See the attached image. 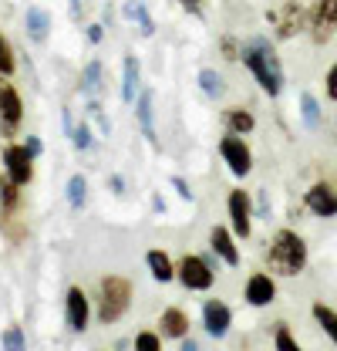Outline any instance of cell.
<instances>
[{"instance_id":"1","label":"cell","mask_w":337,"mask_h":351,"mask_svg":"<svg viewBox=\"0 0 337 351\" xmlns=\"http://www.w3.org/2000/svg\"><path fill=\"white\" fill-rule=\"evenodd\" d=\"M240 61L250 68V75L256 78V85H260L263 95L277 98V95L284 91V68H280V58H277V51H273L270 38H263V34L250 38V41L243 44Z\"/></svg>"},{"instance_id":"2","label":"cell","mask_w":337,"mask_h":351,"mask_svg":"<svg viewBox=\"0 0 337 351\" xmlns=\"http://www.w3.org/2000/svg\"><path fill=\"white\" fill-rule=\"evenodd\" d=\"M307 240L297 233V230H277L270 247H266V267L273 277H300L307 270Z\"/></svg>"},{"instance_id":"3","label":"cell","mask_w":337,"mask_h":351,"mask_svg":"<svg viewBox=\"0 0 337 351\" xmlns=\"http://www.w3.org/2000/svg\"><path fill=\"white\" fill-rule=\"evenodd\" d=\"M132 307V280L122 274H105L98 280V321L115 324L122 321Z\"/></svg>"},{"instance_id":"4","label":"cell","mask_w":337,"mask_h":351,"mask_svg":"<svg viewBox=\"0 0 337 351\" xmlns=\"http://www.w3.org/2000/svg\"><path fill=\"white\" fill-rule=\"evenodd\" d=\"M266 24L273 27L277 38L287 41V38H297L310 27V10H303L297 0H280L277 7L266 10Z\"/></svg>"},{"instance_id":"5","label":"cell","mask_w":337,"mask_h":351,"mask_svg":"<svg viewBox=\"0 0 337 351\" xmlns=\"http://www.w3.org/2000/svg\"><path fill=\"white\" fill-rule=\"evenodd\" d=\"M175 280L186 287V291H210L216 284V270L206 257L199 254H186L182 261L175 263Z\"/></svg>"},{"instance_id":"6","label":"cell","mask_w":337,"mask_h":351,"mask_svg":"<svg viewBox=\"0 0 337 351\" xmlns=\"http://www.w3.org/2000/svg\"><path fill=\"white\" fill-rule=\"evenodd\" d=\"M219 156H223L226 169L236 176V179H247L253 173V152L243 135H223L219 138Z\"/></svg>"},{"instance_id":"7","label":"cell","mask_w":337,"mask_h":351,"mask_svg":"<svg viewBox=\"0 0 337 351\" xmlns=\"http://www.w3.org/2000/svg\"><path fill=\"white\" fill-rule=\"evenodd\" d=\"M226 213H229V230L236 233V240H247L253 233V217H256L250 193H247V189H229V196H226Z\"/></svg>"},{"instance_id":"8","label":"cell","mask_w":337,"mask_h":351,"mask_svg":"<svg viewBox=\"0 0 337 351\" xmlns=\"http://www.w3.org/2000/svg\"><path fill=\"white\" fill-rule=\"evenodd\" d=\"M303 206H307L314 217H324V219L337 217V182H331V179L310 182L307 193H303Z\"/></svg>"},{"instance_id":"9","label":"cell","mask_w":337,"mask_h":351,"mask_svg":"<svg viewBox=\"0 0 337 351\" xmlns=\"http://www.w3.org/2000/svg\"><path fill=\"white\" fill-rule=\"evenodd\" d=\"M3 169L17 186H31L34 179V156L24 149V142H7L3 145Z\"/></svg>"},{"instance_id":"10","label":"cell","mask_w":337,"mask_h":351,"mask_svg":"<svg viewBox=\"0 0 337 351\" xmlns=\"http://www.w3.org/2000/svg\"><path fill=\"white\" fill-rule=\"evenodd\" d=\"M64 321L75 335H84L88 331V321H91V298L84 294V287L71 284L68 294H64Z\"/></svg>"},{"instance_id":"11","label":"cell","mask_w":337,"mask_h":351,"mask_svg":"<svg viewBox=\"0 0 337 351\" xmlns=\"http://www.w3.org/2000/svg\"><path fill=\"white\" fill-rule=\"evenodd\" d=\"M310 38L317 44L331 41L337 34V0H314L310 7Z\"/></svg>"},{"instance_id":"12","label":"cell","mask_w":337,"mask_h":351,"mask_svg":"<svg viewBox=\"0 0 337 351\" xmlns=\"http://www.w3.org/2000/svg\"><path fill=\"white\" fill-rule=\"evenodd\" d=\"M21 119H24V101H21V91L10 85H0V135L3 138H10L17 125H21Z\"/></svg>"},{"instance_id":"13","label":"cell","mask_w":337,"mask_h":351,"mask_svg":"<svg viewBox=\"0 0 337 351\" xmlns=\"http://www.w3.org/2000/svg\"><path fill=\"white\" fill-rule=\"evenodd\" d=\"M243 298H247V304L250 307L273 304V301H277V280H273V274H266V270H253L250 277H247Z\"/></svg>"},{"instance_id":"14","label":"cell","mask_w":337,"mask_h":351,"mask_svg":"<svg viewBox=\"0 0 337 351\" xmlns=\"http://www.w3.org/2000/svg\"><path fill=\"white\" fill-rule=\"evenodd\" d=\"M135 119H138V129L145 135V142L152 149H159V135H155V91L152 88H142L138 98H135Z\"/></svg>"},{"instance_id":"15","label":"cell","mask_w":337,"mask_h":351,"mask_svg":"<svg viewBox=\"0 0 337 351\" xmlns=\"http://www.w3.org/2000/svg\"><path fill=\"white\" fill-rule=\"evenodd\" d=\"M229 324H233L229 304L219 301V298H210V301L203 304V328H206V335H210V338H226V335H229Z\"/></svg>"},{"instance_id":"16","label":"cell","mask_w":337,"mask_h":351,"mask_svg":"<svg viewBox=\"0 0 337 351\" xmlns=\"http://www.w3.org/2000/svg\"><path fill=\"white\" fill-rule=\"evenodd\" d=\"M210 250L226 263V267H240V247H236V233L229 226H212L210 230Z\"/></svg>"},{"instance_id":"17","label":"cell","mask_w":337,"mask_h":351,"mask_svg":"<svg viewBox=\"0 0 337 351\" xmlns=\"http://www.w3.org/2000/svg\"><path fill=\"white\" fill-rule=\"evenodd\" d=\"M219 122H223V132L226 135H250L256 129V119H253L250 108H240V105H229L219 112Z\"/></svg>"},{"instance_id":"18","label":"cell","mask_w":337,"mask_h":351,"mask_svg":"<svg viewBox=\"0 0 337 351\" xmlns=\"http://www.w3.org/2000/svg\"><path fill=\"white\" fill-rule=\"evenodd\" d=\"M24 31H27V38L34 44H44L51 38V14L44 7H38V3H31L24 10Z\"/></svg>"},{"instance_id":"19","label":"cell","mask_w":337,"mask_h":351,"mask_svg":"<svg viewBox=\"0 0 337 351\" xmlns=\"http://www.w3.org/2000/svg\"><path fill=\"white\" fill-rule=\"evenodd\" d=\"M159 331H162V338H175V341L189 338V314L182 307H166L159 314Z\"/></svg>"},{"instance_id":"20","label":"cell","mask_w":337,"mask_h":351,"mask_svg":"<svg viewBox=\"0 0 337 351\" xmlns=\"http://www.w3.org/2000/svg\"><path fill=\"white\" fill-rule=\"evenodd\" d=\"M138 75H142V68H138V58L135 54H125V61H122V101L125 105H135V98H138Z\"/></svg>"},{"instance_id":"21","label":"cell","mask_w":337,"mask_h":351,"mask_svg":"<svg viewBox=\"0 0 337 351\" xmlns=\"http://www.w3.org/2000/svg\"><path fill=\"white\" fill-rule=\"evenodd\" d=\"M122 17H125V21H138V34H142V38H152V34H155V21H152L145 0H125Z\"/></svg>"},{"instance_id":"22","label":"cell","mask_w":337,"mask_h":351,"mask_svg":"<svg viewBox=\"0 0 337 351\" xmlns=\"http://www.w3.org/2000/svg\"><path fill=\"white\" fill-rule=\"evenodd\" d=\"M145 263H149V270H152V277H155L159 284L175 280V263H172V257H168L166 250H149V254H145Z\"/></svg>"},{"instance_id":"23","label":"cell","mask_w":337,"mask_h":351,"mask_svg":"<svg viewBox=\"0 0 337 351\" xmlns=\"http://www.w3.org/2000/svg\"><path fill=\"white\" fill-rule=\"evenodd\" d=\"M310 314H314V321L321 324V331H324V335H327V338L337 345V311H334V307H327L324 301H314Z\"/></svg>"},{"instance_id":"24","label":"cell","mask_w":337,"mask_h":351,"mask_svg":"<svg viewBox=\"0 0 337 351\" xmlns=\"http://www.w3.org/2000/svg\"><path fill=\"white\" fill-rule=\"evenodd\" d=\"M98 91H101V61L91 58V61L84 64V71H82V95L95 98Z\"/></svg>"},{"instance_id":"25","label":"cell","mask_w":337,"mask_h":351,"mask_svg":"<svg viewBox=\"0 0 337 351\" xmlns=\"http://www.w3.org/2000/svg\"><path fill=\"white\" fill-rule=\"evenodd\" d=\"M17 206H21V186L10 176H3L0 179V210L3 213H14Z\"/></svg>"},{"instance_id":"26","label":"cell","mask_w":337,"mask_h":351,"mask_svg":"<svg viewBox=\"0 0 337 351\" xmlns=\"http://www.w3.org/2000/svg\"><path fill=\"white\" fill-rule=\"evenodd\" d=\"M199 88H203L210 98H223V95H226V78H223L216 68H203V71H199Z\"/></svg>"},{"instance_id":"27","label":"cell","mask_w":337,"mask_h":351,"mask_svg":"<svg viewBox=\"0 0 337 351\" xmlns=\"http://www.w3.org/2000/svg\"><path fill=\"white\" fill-rule=\"evenodd\" d=\"M84 196H88V179H84L82 173H75L68 179V206H71V210H82Z\"/></svg>"},{"instance_id":"28","label":"cell","mask_w":337,"mask_h":351,"mask_svg":"<svg viewBox=\"0 0 337 351\" xmlns=\"http://www.w3.org/2000/svg\"><path fill=\"white\" fill-rule=\"evenodd\" d=\"M300 115H303L307 129H317V125H321V105H317V98H314L310 91L300 95Z\"/></svg>"},{"instance_id":"29","label":"cell","mask_w":337,"mask_h":351,"mask_svg":"<svg viewBox=\"0 0 337 351\" xmlns=\"http://www.w3.org/2000/svg\"><path fill=\"white\" fill-rule=\"evenodd\" d=\"M0 348L3 351H27V341H24L21 324H7V328H3V335H0Z\"/></svg>"},{"instance_id":"30","label":"cell","mask_w":337,"mask_h":351,"mask_svg":"<svg viewBox=\"0 0 337 351\" xmlns=\"http://www.w3.org/2000/svg\"><path fill=\"white\" fill-rule=\"evenodd\" d=\"M273 348L277 351H303L287 324H277V331H273Z\"/></svg>"},{"instance_id":"31","label":"cell","mask_w":337,"mask_h":351,"mask_svg":"<svg viewBox=\"0 0 337 351\" xmlns=\"http://www.w3.org/2000/svg\"><path fill=\"white\" fill-rule=\"evenodd\" d=\"M17 71V54H14V47H10V41L0 34V75H14Z\"/></svg>"},{"instance_id":"32","label":"cell","mask_w":337,"mask_h":351,"mask_svg":"<svg viewBox=\"0 0 337 351\" xmlns=\"http://www.w3.org/2000/svg\"><path fill=\"white\" fill-rule=\"evenodd\" d=\"M135 351H162V335H155V331H138V335H135Z\"/></svg>"},{"instance_id":"33","label":"cell","mask_w":337,"mask_h":351,"mask_svg":"<svg viewBox=\"0 0 337 351\" xmlns=\"http://www.w3.org/2000/svg\"><path fill=\"white\" fill-rule=\"evenodd\" d=\"M91 129H88V122H82V125H75V132H71V145L78 149V152H84V149H91Z\"/></svg>"},{"instance_id":"34","label":"cell","mask_w":337,"mask_h":351,"mask_svg":"<svg viewBox=\"0 0 337 351\" xmlns=\"http://www.w3.org/2000/svg\"><path fill=\"white\" fill-rule=\"evenodd\" d=\"M219 47H223V58H226V61H240V54H243V44H236L229 34L219 38Z\"/></svg>"},{"instance_id":"35","label":"cell","mask_w":337,"mask_h":351,"mask_svg":"<svg viewBox=\"0 0 337 351\" xmlns=\"http://www.w3.org/2000/svg\"><path fill=\"white\" fill-rule=\"evenodd\" d=\"M84 38H88V44H101L105 41V24H88L84 27Z\"/></svg>"},{"instance_id":"36","label":"cell","mask_w":337,"mask_h":351,"mask_svg":"<svg viewBox=\"0 0 337 351\" xmlns=\"http://www.w3.org/2000/svg\"><path fill=\"white\" fill-rule=\"evenodd\" d=\"M324 91H327L331 101H337V64H331V71H327V78H324Z\"/></svg>"},{"instance_id":"37","label":"cell","mask_w":337,"mask_h":351,"mask_svg":"<svg viewBox=\"0 0 337 351\" xmlns=\"http://www.w3.org/2000/svg\"><path fill=\"white\" fill-rule=\"evenodd\" d=\"M168 182H172V189L179 193V199H192V189H189V182H186L182 176H172Z\"/></svg>"},{"instance_id":"38","label":"cell","mask_w":337,"mask_h":351,"mask_svg":"<svg viewBox=\"0 0 337 351\" xmlns=\"http://www.w3.org/2000/svg\"><path fill=\"white\" fill-rule=\"evenodd\" d=\"M24 149H27V152H31V156L38 159V156L44 152V142L38 138V135H27V138H24Z\"/></svg>"},{"instance_id":"39","label":"cell","mask_w":337,"mask_h":351,"mask_svg":"<svg viewBox=\"0 0 337 351\" xmlns=\"http://www.w3.org/2000/svg\"><path fill=\"white\" fill-rule=\"evenodd\" d=\"M182 7H186L189 14H196V17L203 14V0H182Z\"/></svg>"},{"instance_id":"40","label":"cell","mask_w":337,"mask_h":351,"mask_svg":"<svg viewBox=\"0 0 337 351\" xmlns=\"http://www.w3.org/2000/svg\"><path fill=\"white\" fill-rule=\"evenodd\" d=\"M108 182H112V189H115V193H125V179H122V176H112Z\"/></svg>"},{"instance_id":"41","label":"cell","mask_w":337,"mask_h":351,"mask_svg":"<svg viewBox=\"0 0 337 351\" xmlns=\"http://www.w3.org/2000/svg\"><path fill=\"white\" fill-rule=\"evenodd\" d=\"M179 351H199V345H196L192 338H182V345H179Z\"/></svg>"},{"instance_id":"42","label":"cell","mask_w":337,"mask_h":351,"mask_svg":"<svg viewBox=\"0 0 337 351\" xmlns=\"http://www.w3.org/2000/svg\"><path fill=\"white\" fill-rule=\"evenodd\" d=\"M152 206H155V213H166V199H162V196H155Z\"/></svg>"},{"instance_id":"43","label":"cell","mask_w":337,"mask_h":351,"mask_svg":"<svg viewBox=\"0 0 337 351\" xmlns=\"http://www.w3.org/2000/svg\"><path fill=\"white\" fill-rule=\"evenodd\" d=\"M68 7H71V17H78V10H82V0H71Z\"/></svg>"}]
</instances>
